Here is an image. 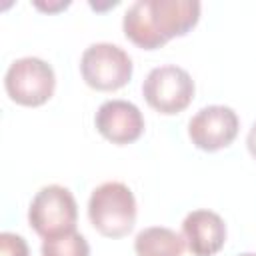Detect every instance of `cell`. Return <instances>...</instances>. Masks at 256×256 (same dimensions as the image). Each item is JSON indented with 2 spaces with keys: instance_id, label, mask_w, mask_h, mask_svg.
Masks as SVG:
<instances>
[{
  "instance_id": "obj_2",
  "label": "cell",
  "mask_w": 256,
  "mask_h": 256,
  "mask_svg": "<svg viewBox=\"0 0 256 256\" xmlns=\"http://www.w3.org/2000/svg\"><path fill=\"white\" fill-rule=\"evenodd\" d=\"M90 224L106 238H122L136 224V198L122 182L96 186L88 200Z\"/></svg>"
},
{
  "instance_id": "obj_9",
  "label": "cell",
  "mask_w": 256,
  "mask_h": 256,
  "mask_svg": "<svg viewBox=\"0 0 256 256\" xmlns=\"http://www.w3.org/2000/svg\"><path fill=\"white\" fill-rule=\"evenodd\" d=\"M182 238L192 256H214L226 244V224L212 210H192L182 222Z\"/></svg>"
},
{
  "instance_id": "obj_15",
  "label": "cell",
  "mask_w": 256,
  "mask_h": 256,
  "mask_svg": "<svg viewBox=\"0 0 256 256\" xmlns=\"http://www.w3.org/2000/svg\"><path fill=\"white\" fill-rule=\"evenodd\" d=\"M238 256H256V252H244V254H238Z\"/></svg>"
},
{
  "instance_id": "obj_14",
  "label": "cell",
  "mask_w": 256,
  "mask_h": 256,
  "mask_svg": "<svg viewBox=\"0 0 256 256\" xmlns=\"http://www.w3.org/2000/svg\"><path fill=\"white\" fill-rule=\"evenodd\" d=\"M34 6H36V8H40V10H46V12H54V10L66 8V6H68V2H64V4H60V6H50V4H40V2H36Z\"/></svg>"
},
{
  "instance_id": "obj_6",
  "label": "cell",
  "mask_w": 256,
  "mask_h": 256,
  "mask_svg": "<svg viewBox=\"0 0 256 256\" xmlns=\"http://www.w3.org/2000/svg\"><path fill=\"white\" fill-rule=\"evenodd\" d=\"M194 92L196 86L192 76L176 64L152 68L142 84V94L148 106L164 116H174L186 110L194 98Z\"/></svg>"
},
{
  "instance_id": "obj_10",
  "label": "cell",
  "mask_w": 256,
  "mask_h": 256,
  "mask_svg": "<svg viewBox=\"0 0 256 256\" xmlns=\"http://www.w3.org/2000/svg\"><path fill=\"white\" fill-rule=\"evenodd\" d=\"M186 248L184 238L166 226H150L136 234V256H182Z\"/></svg>"
},
{
  "instance_id": "obj_11",
  "label": "cell",
  "mask_w": 256,
  "mask_h": 256,
  "mask_svg": "<svg viewBox=\"0 0 256 256\" xmlns=\"http://www.w3.org/2000/svg\"><path fill=\"white\" fill-rule=\"evenodd\" d=\"M42 256H90L86 238L78 232H70L56 238H46L40 248Z\"/></svg>"
},
{
  "instance_id": "obj_13",
  "label": "cell",
  "mask_w": 256,
  "mask_h": 256,
  "mask_svg": "<svg viewBox=\"0 0 256 256\" xmlns=\"http://www.w3.org/2000/svg\"><path fill=\"white\" fill-rule=\"evenodd\" d=\"M246 146H248L250 156L256 160V122H254V124H252V128L248 130V136H246Z\"/></svg>"
},
{
  "instance_id": "obj_1",
  "label": "cell",
  "mask_w": 256,
  "mask_h": 256,
  "mask_svg": "<svg viewBox=\"0 0 256 256\" xmlns=\"http://www.w3.org/2000/svg\"><path fill=\"white\" fill-rule=\"evenodd\" d=\"M196 0H136L122 18L124 36L142 50L162 48L172 38L186 36L200 20Z\"/></svg>"
},
{
  "instance_id": "obj_7",
  "label": "cell",
  "mask_w": 256,
  "mask_h": 256,
  "mask_svg": "<svg viewBox=\"0 0 256 256\" xmlns=\"http://www.w3.org/2000/svg\"><path fill=\"white\" fill-rule=\"evenodd\" d=\"M240 130L238 114L224 104L200 108L188 122V136L192 144L204 152H218L230 146Z\"/></svg>"
},
{
  "instance_id": "obj_8",
  "label": "cell",
  "mask_w": 256,
  "mask_h": 256,
  "mask_svg": "<svg viewBox=\"0 0 256 256\" xmlns=\"http://www.w3.org/2000/svg\"><path fill=\"white\" fill-rule=\"evenodd\" d=\"M96 130L112 144L124 146L136 142L144 132V116L140 108L128 100H106L94 116Z\"/></svg>"
},
{
  "instance_id": "obj_3",
  "label": "cell",
  "mask_w": 256,
  "mask_h": 256,
  "mask_svg": "<svg viewBox=\"0 0 256 256\" xmlns=\"http://www.w3.org/2000/svg\"><path fill=\"white\" fill-rule=\"evenodd\" d=\"M78 206L72 192L60 184H48L36 192L28 208V222L40 238H56L76 232Z\"/></svg>"
},
{
  "instance_id": "obj_5",
  "label": "cell",
  "mask_w": 256,
  "mask_h": 256,
  "mask_svg": "<svg viewBox=\"0 0 256 256\" xmlns=\"http://www.w3.org/2000/svg\"><path fill=\"white\" fill-rule=\"evenodd\" d=\"M4 88L12 102L28 108L46 104L56 88V74L52 66L36 56L14 60L4 76Z\"/></svg>"
},
{
  "instance_id": "obj_12",
  "label": "cell",
  "mask_w": 256,
  "mask_h": 256,
  "mask_svg": "<svg viewBox=\"0 0 256 256\" xmlns=\"http://www.w3.org/2000/svg\"><path fill=\"white\" fill-rule=\"evenodd\" d=\"M0 256H30L28 244L20 234L2 232L0 234Z\"/></svg>"
},
{
  "instance_id": "obj_4",
  "label": "cell",
  "mask_w": 256,
  "mask_h": 256,
  "mask_svg": "<svg viewBox=\"0 0 256 256\" xmlns=\"http://www.w3.org/2000/svg\"><path fill=\"white\" fill-rule=\"evenodd\" d=\"M132 58L128 52L110 42L90 44L80 58L82 80L98 92H114L124 88L132 78Z\"/></svg>"
}]
</instances>
